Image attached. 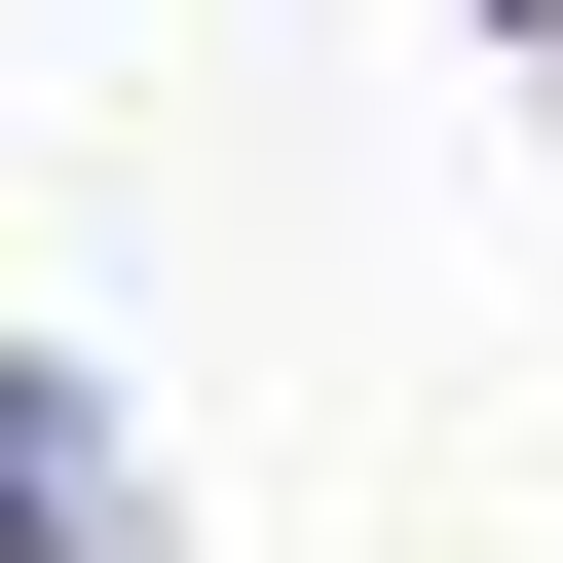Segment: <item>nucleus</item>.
I'll return each mask as SVG.
<instances>
[{"label":"nucleus","instance_id":"f257e3e1","mask_svg":"<svg viewBox=\"0 0 563 563\" xmlns=\"http://www.w3.org/2000/svg\"><path fill=\"white\" fill-rule=\"evenodd\" d=\"M0 563H151V488H113V376H38V339H0Z\"/></svg>","mask_w":563,"mask_h":563}]
</instances>
